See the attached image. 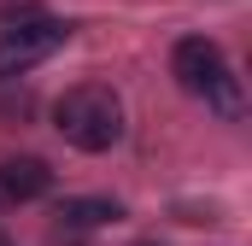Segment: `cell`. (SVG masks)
<instances>
[{
    "instance_id": "6da1fadb",
    "label": "cell",
    "mask_w": 252,
    "mask_h": 246,
    "mask_svg": "<svg viewBox=\"0 0 252 246\" xmlns=\"http://www.w3.org/2000/svg\"><path fill=\"white\" fill-rule=\"evenodd\" d=\"M53 123H59V135L70 141V147H82V153H106V147H118V135H124V106H118L112 88L82 82V88L59 94Z\"/></svg>"
},
{
    "instance_id": "7a4b0ae2",
    "label": "cell",
    "mask_w": 252,
    "mask_h": 246,
    "mask_svg": "<svg viewBox=\"0 0 252 246\" xmlns=\"http://www.w3.org/2000/svg\"><path fill=\"white\" fill-rule=\"evenodd\" d=\"M70 24H53V18H35V24H18L0 35V82L6 76H24L30 64H41L53 47H64Z\"/></svg>"
},
{
    "instance_id": "3957f363",
    "label": "cell",
    "mask_w": 252,
    "mask_h": 246,
    "mask_svg": "<svg viewBox=\"0 0 252 246\" xmlns=\"http://www.w3.org/2000/svg\"><path fill=\"white\" fill-rule=\"evenodd\" d=\"M170 70H176V82H182L188 94H205V88L223 76V53H217V41H205V35H182L176 53H170Z\"/></svg>"
},
{
    "instance_id": "277c9868",
    "label": "cell",
    "mask_w": 252,
    "mask_h": 246,
    "mask_svg": "<svg viewBox=\"0 0 252 246\" xmlns=\"http://www.w3.org/2000/svg\"><path fill=\"white\" fill-rule=\"evenodd\" d=\"M53 187V170L47 158H6L0 164V205H30Z\"/></svg>"
},
{
    "instance_id": "5b68a950",
    "label": "cell",
    "mask_w": 252,
    "mask_h": 246,
    "mask_svg": "<svg viewBox=\"0 0 252 246\" xmlns=\"http://www.w3.org/2000/svg\"><path fill=\"white\" fill-rule=\"evenodd\" d=\"M59 217H64V229H106V223H118L124 211H118L112 199H64Z\"/></svg>"
},
{
    "instance_id": "8992f818",
    "label": "cell",
    "mask_w": 252,
    "mask_h": 246,
    "mask_svg": "<svg viewBox=\"0 0 252 246\" xmlns=\"http://www.w3.org/2000/svg\"><path fill=\"white\" fill-rule=\"evenodd\" d=\"M205 100H211V106H217L223 118H241V82H235L229 70H223V76H217V82L205 88Z\"/></svg>"
},
{
    "instance_id": "52a82bcc",
    "label": "cell",
    "mask_w": 252,
    "mask_h": 246,
    "mask_svg": "<svg viewBox=\"0 0 252 246\" xmlns=\"http://www.w3.org/2000/svg\"><path fill=\"white\" fill-rule=\"evenodd\" d=\"M135 246H153V241H135Z\"/></svg>"
}]
</instances>
